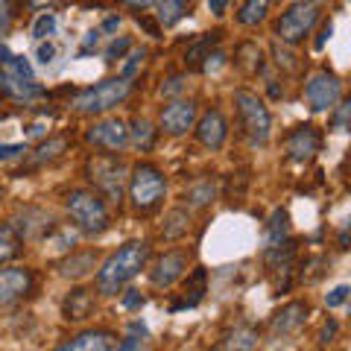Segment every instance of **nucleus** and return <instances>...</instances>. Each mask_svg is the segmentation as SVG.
<instances>
[{"label": "nucleus", "mask_w": 351, "mask_h": 351, "mask_svg": "<svg viewBox=\"0 0 351 351\" xmlns=\"http://www.w3.org/2000/svg\"><path fill=\"white\" fill-rule=\"evenodd\" d=\"M144 348V339H141L138 334H129L126 339H120V343L114 346V351H141Z\"/></svg>", "instance_id": "nucleus-38"}, {"label": "nucleus", "mask_w": 351, "mask_h": 351, "mask_svg": "<svg viewBox=\"0 0 351 351\" xmlns=\"http://www.w3.org/2000/svg\"><path fill=\"white\" fill-rule=\"evenodd\" d=\"M129 50H132V41H129L126 36H123V38H114V41L106 47V62H117V59H123Z\"/></svg>", "instance_id": "nucleus-33"}, {"label": "nucleus", "mask_w": 351, "mask_h": 351, "mask_svg": "<svg viewBox=\"0 0 351 351\" xmlns=\"http://www.w3.org/2000/svg\"><path fill=\"white\" fill-rule=\"evenodd\" d=\"M147 261H149V243H144V240H129V243H123L117 252H112V255L103 261V267L97 269V290L103 295H117L147 267Z\"/></svg>", "instance_id": "nucleus-1"}, {"label": "nucleus", "mask_w": 351, "mask_h": 351, "mask_svg": "<svg viewBox=\"0 0 351 351\" xmlns=\"http://www.w3.org/2000/svg\"><path fill=\"white\" fill-rule=\"evenodd\" d=\"M123 59H129L126 64H123V80H132L135 76V71L144 64V59H147V50H132L129 56H123Z\"/></svg>", "instance_id": "nucleus-35"}, {"label": "nucleus", "mask_w": 351, "mask_h": 351, "mask_svg": "<svg viewBox=\"0 0 351 351\" xmlns=\"http://www.w3.org/2000/svg\"><path fill=\"white\" fill-rule=\"evenodd\" d=\"M193 123H196V103L193 100H173L164 106L158 114V126L173 138H179L188 129H193Z\"/></svg>", "instance_id": "nucleus-14"}, {"label": "nucleus", "mask_w": 351, "mask_h": 351, "mask_svg": "<svg viewBox=\"0 0 351 351\" xmlns=\"http://www.w3.org/2000/svg\"><path fill=\"white\" fill-rule=\"evenodd\" d=\"M0 199H3V191H0Z\"/></svg>", "instance_id": "nucleus-49"}, {"label": "nucleus", "mask_w": 351, "mask_h": 351, "mask_svg": "<svg viewBox=\"0 0 351 351\" xmlns=\"http://www.w3.org/2000/svg\"><path fill=\"white\" fill-rule=\"evenodd\" d=\"M164 193H167V179L164 173L149 161H141L129 173V199L135 211H152L158 208Z\"/></svg>", "instance_id": "nucleus-6"}, {"label": "nucleus", "mask_w": 351, "mask_h": 351, "mask_svg": "<svg viewBox=\"0 0 351 351\" xmlns=\"http://www.w3.org/2000/svg\"><path fill=\"white\" fill-rule=\"evenodd\" d=\"M64 208L85 234H103L108 228V219H112L106 199L94 191H71L68 199H64Z\"/></svg>", "instance_id": "nucleus-7"}, {"label": "nucleus", "mask_w": 351, "mask_h": 351, "mask_svg": "<svg viewBox=\"0 0 351 351\" xmlns=\"http://www.w3.org/2000/svg\"><path fill=\"white\" fill-rule=\"evenodd\" d=\"M337 331H339V325L331 319L325 328H322V334H319V346H328V343H334V337H337Z\"/></svg>", "instance_id": "nucleus-41"}, {"label": "nucleus", "mask_w": 351, "mask_h": 351, "mask_svg": "<svg viewBox=\"0 0 351 351\" xmlns=\"http://www.w3.org/2000/svg\"><path fill=\"white\" fill-rule=\"evenodd\" d=\"M284 240H290V214L284 208H276L267 226V249L281 246Z\"/></svg>", "instance_id": "nucleus-23"}, {"label": "nucleus", "mask_w": 351, "mask_h": 351, "mask_svg": "<svg viewBox=\"0 0 351 351\" xmlns=\"http://www.w3.org/2000/svg\"><path fill=\"white\" fill-rule=\"evenodd\" d=\"M343 100V82L339 76L319 71L313 73L304 85V103L311 112H334V106Z\"/></svg>", "instance_id": "nucleus-9"}, {"label": "nucleus", "mask_w": 351, "mask_h": 351, "mask_svg": "<svg viewBox=\"0 0 351 351\" xmlns=\"http://www.w3.org/2000/svg\"><path fill=\"white\" fill-rule=\"evenodd\" d=\"M217 196H219L217 182H199V184H193V188L184 191L182 199H184L188 208H205V205H211Z\"/></svg>", "instance_id": "nucleus-24"}, {"label": "nucleus", "mask_w": 351, "mask_h": 351, "mask_svg": "<svg viewBox=\"0 0 351 351\" xmlns=\"http://www.w3.org/2000/svg\"><path fill=\"white\" fill-rule=\"evenodd\" d=\"M152 141H156V129L147 117H135L132 120V129H129V144H135L141 152L152 147Z\"/></svg>", "instance_id": "nucleus-29"}, {"label": "nucleus", "mask_w": 351, "mask_h": 351, "mask_svg": "<svg viewBox=\"0 0 351 351\" xmlns=\"http://www.w3.org/2000/svg\"><path fill=\"white\" fill-rule=\"evenodd\" d=\"M346 299H348V284H339V287H334L331 293H325V304H328V307L346 304Z\"/></svg>", "instance_id": "nucleus-37"}, {"label": "nucleus", "mask_w": 351, "mask_h": 351, "mask_svg": "<svg viewBox=\"0 0 351 351\" xmlns=\"http://www.w3.org/2000/svg\"><path fill=\"white\" fill-rule=\"evenodd\" d=\"M94 267H97V252H91V249H88V252H73V255H68L59 263V276L71 278V281H80Z\"/></svg>", "instance_id": "nucleus-19"}, {"label": "nucleus", "mask_w": 351, "mask_h": 351, "mask_svg": "<svg viewBox=\"0 0 351 351\" xmlns=\"http://www.w3.org/2000/svg\"><path fill=\"white\" fill-rule=\"evenodd\" d=\"M100 36L103 32L100 29H91V32H85V38H82V53H88V50H94L97 44H100Z\"/></svg>", "instance_id": "nucleus-42"}, {"label": "nucleus", "mask_w": 351, "mask_h": 351, "mask_svg": "<svg viewBox=\"0 0 351 351\" xmlns=\"http://www.w3.org/2000/svg\"><path fill=\"white\" fill-rule=\"evenodd\" d=\"M32 6H50V3H56V0H29Z\"/></svg>", "instance_id": "nucleus-48"}, {"label": "nucleus", "mask_w": 351, "mask_h": 351, "mask_svg": "<svg viewBox=\"0 0 351 351\" xmlns=\"http://www.w3.org/2000/svg\"><path fill=\"white\" fill-rule=\"evenodd\" d=\"M219 41V32H208V36L202 38H196L188 50H184V68H191V71H202V62L211 56V50H214V44Z\"/></svg>", "instance_id": "nucleus-20"}, {"label": "nucleus", "mask_w": 351, "mask_h": 351, "mask_svg": "<svg viewBox=\"0 0 351 351\" xmlns=\"http://www.w3.org/2000/svg\"><path fill=\"white\" fill-rule=\"evenodd\" d=\"M129 94H132V80L112 76V80H103L80 94H73L71 108L80 114H106V112H112V108H117Z\"/></svg>", "instance_id": "nucleus-2"}, {"label": "nucleus", "mask_w": 351, "mask_h": 351, "mask_svg": "<svg viewBox=\"0 0 351 351\" xmlns=\"http://www.w3.org/2000/svg\"><path fill=\"white\" fill-rule=\"evenodd\" d=\"M117 27H120V18L112 15V18H106V21H103V29H100V32H112V29H117Z\"/></svg>", "instance_id": "nucleus-47"}, {"label": "nucleus", "mask_w": 351, "mask_h": 351, "mask_svg": "<svg viewBox=\"0 0 351 351\" xmlns=\"http://www.w3.org/2000/svg\"><path fill=\"white\" fill-rule=\"evenodd\" d=\"M0 94L15 103H32L44 97V88L36 82V71L24 56H9L0 62Z\"/></svg>", "instance_id": "nucleus-4"}, {"label": "nucleus", "mask_w": 351, "mask_h": 351, "mask_svg": "<svg viewBox=\"0 0 351 351\" xmlns=\"http://www.w3.org/2000/svg\"><path fill=\"white\" fill-rule=\"evenodd\" d=\"M170 85H161V94H176V91H182L184 88V80L182 76H173V80H167Z\"/></svg>", "instance_id": "nucleus-43"}, {"label": "nucleus", "mask_w": 351, "mask_h": 351, "mask_svg": "<svg viewBox=\"0 0 351 351\" xmlns=\"http://www.w3.org/2000/svg\"><path fill=\"white\" fill-rule=\"evenodd\" d=\"M117 337L112 331H103V328H94V331H82L71 337L68 343H62L53 351H114Z\"/></svg>", "instance_id": "nucleus-17"}, {"label": "nucleus", "mask_w": 351, "mask_h": 351, "mask_svg": "<svg viewBox=\"0 0 351 351\" xmlns=\"http://www.w3.org/2000/svg\"><path fill=\"white\" fill-rule=\"evenodd\" d=\"M267 12H269V0H243V6L237 9V24L255 27L267 18Z\"/></svg>", "instance_id": "nucleus-27"}, {"label": "nucleus", "mask_w": 351, "mask_h": 351, "mask_svg": "<svg viewBox=\"0 0 351 351\" xmlns=\"http://www.w3.org/2000/svg\"><path fill=\"white\" fill-rule=\"evenodd\" d=\"M21 246H24V237H21L9 223H0V263L12 261L21 252Z\"/></svg>", "instance_id": "nucleus-28"}, {"label": "nucleus", "mask_w": 351, "mask_h": 351, "mask_svg": "<svg viewBox=\"0 0 351 351\" xmlns=\"http://www.w3.org/2000/svg\"><path fill=\"white\" fill-rule=\"evenodd\" d=\"M126 6H132V9H149V6H156L158 0H123Z\"/></svg>", "instance_id": "nucleus-46"}, {"label": "nucleus", "mask_w": 351, "mask_h": 351, "mask_svg": "<svg viewBox=\"0 0 351 351\" xmlns=\"http://www.w3.org/2000/svg\"><path fill=\"white\" fill-rule=\"evenodd\" d=\"M123 307L126 311H138V307H144V295L138 290H126L123 293Z\"/></svg>", "instance_id": "nucleus-40"}, {"label": "nucleus", "mask_w": 351, "mask_h": 351, "mask_svg": "<svg viewBox=\"0 0 351 351\" xmlns=\"http://www.w3.org/2000/svg\"><path fill=\"white\" fill-rule=\"evenodd\" d=\"M9 24H12V3H9V0H0V36H6Z\"/></svg>", "instance_id": "nucleus-39"}, {"label": "nucleus", "mask_w": 351, "mask_h": 351, "mask_svg": "<svg viewBox=\"0 0 351 351\" xmlns=\"http://www.w3.org/2000/svg\"><path fill=\"white\" fill-rule=\"evenodd\" d=\"M85 179L103 193V199L120 202L123 199V184L129 179L126 161L120 156H91L85 161Z\"/></svg>", "instance_id": "nucleus-5"}, {"label": "nucleus", "mask_w": 351, "mask_h": 351, "mask_svg": "<svg viewBox=\"0 0 351 351\" xmlns=\"http://www.w3.org/2000/svg\"><path fill=\"white\" fill-rule=\"evenodd\" d=\"M85 141L108 152H120L129 144V129L120 117H103L85 132Z\"/></svg>", "instance_id": "nucleus-12"}, {"label": "nucleus", "mask_w": 351, "mask_h": 351, "mask_svg": "<svg viewBox=\"0 0 351 351\" xmlns=\"http://www.w3.org/2000/svg\"><path fill=\"white\" fill-rule=\"evenodd\" d=\"M36 287V276L27 267H3L0 269V307L15 304L18 299Z\"/></svg>", "instance_id": "nucleus-13"}, {"label": "nucleus", "mask_w": 351, "mask_h": 351, "mask_svg": "<svg viewBox=\"0 0 351 351\" xmlns=\"http://www.w3.org/2000/svg\"><path fill=\"white\" fill-rule=\"evenodd\" d=\"M188 228H191V214L184 211V208H173V211L164 217L161 234L167 237V240H179V237L188 234Z\"/></svg>", "instance_id": "nucleus-25"}, {"label": "nucleus", "mask_w": 351, "mask_h": 351, "mask_svg": "<svg viewBox=\"0 0 351 351\" xmlns=\"http://www.w3.org/2000/svg\"><path fill=\"white\" fill-rule=\"evenodd\" d=\"M255 346H258V331L252 325H237L223 339V351H255Z\"/></svg>", "instance_id": "nucleus-22"}, {"label": "nucleus", "mask_w": 351, "mask_h": 351, "mask_svg": "<svg viewBox=\"0 0 351 351\" xmlns=\"http://www.w3.org/2000/svg\"><path fill=\"white\" fill-rule=\"evenodd\" d=\"M196 138H199V144L208 147V149H219L226 144L228 120L223 117L219 108H208V112L199 117V123H196Z\"/></svg>", "instance_id": "nucleus-16"}, {"label": "nucleus", "mask_w": 351, "mask_h": 351, "mask_svg": "<svg viewBox=\"0 0 351 351\" xmlns=\"http://www.w3.org/2000/svg\"><path fill=\"white\" fill-rule=\"evenodd\" d=\"M307 313H311V307H307V302H287L281 307V311L272 313V319H269V331L272 337H290L295 334L299 328L307 322Z\"/></svg>", "instance_id": "nucleus-15"}, {"label": "nucleus", "mask_w": 351, "mask_h": 351, "mask_svg": "<svg viewBox=\"0 0 351 351\" xmlns=\"http://www.w3.org/2000/svg\"><path fill=\"white\" fill-rule=\"evenodd\" d=\"M228 9V0H208V12L211 15H226Z\"/></svg>", "instance_id": "nucleus-44"}, {"label": "nucleus", "mask_w": 351, "mask_h": 351, "mask_svg": "<svg viewBox=\"0 0 351 351\" xmlns=\"http://www.w3.org/2000/svg\"><path fill=\"white\" fill-rule=\"evenodd\" d=\"M205 281H208V272L199 267L188 276V284H184V299L182 302H173V311H184V307H196L205 295Z\"/></svg>", "instance_id": "nucleus-21"}, {"label": "nucleus", "mask_w": 351, "mask_h": 351, "mask_svg": "<svg viewBox=\"0 0 351 351\" xmlns=\"http://www.w3.org/2000/svg\"><path fill=\"white\" fill-rule=\"evenodd\" d=\"M234 108L243 138L252 147H267L272 138V117L261 97L252 91H234Z\"/></svg>", "instance_id": "nucleus-3"}, {"label": "nucleus", "mask_w": 351, "mask_h": 351, "mask_svg": "<svg viewBox=\"0 0 351 351\" xmlns=\"http://www.w3.org/2000/svg\"><path fill=\"white\" fill-rule=\"evenodd\" d=\"M188 263H191V252L184 249H173V252H164V255L152 263L149 269V284L158 290H167L179 281L184 272H188Z\"/></svg>", "instance_id": "nucleus-11"}, {"label": "nucleus", "mask_w": 351, "mask_h": 351, "mask_svg": "<svg viewBox=\"0 0 351 351\" xmlns=\"http://www.w3.org/2000/svg\"><path fill=\"white\" fill-rule=\"evenodd\" d=\"M337 112H334V120H331V126L337 129V132H346L348 129V114H351V103L348 100H339L337 106Z\"/></svg>", "instance_id": "nucleus-34"}, {"label": "nucleus", "mask_w": 351, "mask_h": 351, "mask_svg": "<svg viewBox=\"0 0 351 351\" xmlns=\"http://www.w3.org/2000/svg\"><path fill=\"white\" fill-rule=\"evenodd\" d=\"M56 56H59L56 44H53V41H38V47H36V62L41 64V68H50V64L56 62Z\"/></svg>", "instance_id": "nucleus-32"}, {"label": "nucleus", "mask_w": 351, "mask_h": 351, "mask_svg": "<svg viewBox=\"0 0 351 351\" xmlns=\"http://www.w3.org/2000/svg\"><path fill=\"white\" fill-rule=\"evenodd\" d=\"M56 32H59L56 12H41L36 21H32V38H36V41H53Z\"/></svg>", "instance_id": "nucleus-30"}, {"label": "nucleus", "mask_w": 351, "mask_h": 351, "mask_svg": "<svg viewBox=\"0 0 351 351\" xmlns=\"http://www.w3.org/2000/svg\"><path fill=\"white\" fill-rule=\"evenodd\" d=\"M64 147H68V141L64 138H50V141H44V144L32 152V164H47V161H53V158H59L62 152H64Z\"/></svg>", "instance_id": "nucleus-31"}, {"label": "nucleus", "mask_w": 351, "mask_h": 351, "mask_svg": "<svg viewBox=\"0 0 351 351\" xmlns=\"http://www.w3.org/2000/svg\"><path fill=\"white\" fill-rule=\"evenodd\" d=\"M322 147V132L313 123H302L295 126L287 138H284V152L293 164H307L316 158V152Z\"/></svg>", "instance_id": "nucleus-10"}, {"label": "nucleus", "mask_w": 351, "mask_h": 351, "mask_svg": "<svg viewBox=\"0 0 351 351\" xmlns=\"http://www.w3.org/2000/svg\"><path fill=\"white\" fill-rule=\"evenodd\" d=\"M322 15V3L319 0H295L281 12L276 32L284 44H302L307 36H311L313 24Z\"/></svg>", "instance_id": "nucleus-8"}, {"label": "nucleus", "mask_w": 351, "mask_h": 351, "mask_svg": "<svg viewBox=\"0 0 351 351\" xmlns=\"http://www.w3.org/2000/svg\"><path fill=\"white\" fill-rule=\"evenodd\" d=\"M188 15V0H158V24L161 27H173L179 24V21Z\"/></svg>", "instance_id": "nucleus-26"}, {"label": "nucleus", "mask_w": 351, "mask_h": 351, "mask_svg": "<svg viewBox=\"0 0 351 351\" xmlns=\"http://www.w3.org/2000/svg\"><path fill=\"white\" fill-rule=\"evenodd\" d=\"M331 29H334V27H331V21H328V24L322 27V32H319V38H316V50H322V47H325V41L331 38Z\"/></svg>", "instance_id": "nucleus-45"}, {"label": "nucleus", "mask_w": 351, "mask_h": 351, "mask_svg": "<svg viewBox=\"0 0 351 351\" xmlns=\"http://www.w3.org/2000/svg\"><path fill=\"white\" fill-rule=\"evenodd\" d=\"M27 156V144H0V161H15Z\"/></svg>", "instance_id": "nucleus-36"}, {"label": "nucleus", "mask_w": 351, "mask_h": 351, "mask_svg": "<svg viewBox=\"0 0 351 351\" xmlns=\"http://www.w3.org/2000/svg\"><path fill=\"white\" fill-rule=\"evenodd\" d=\"M94 307H97L94 290L76 287V290H71L68 295H64V302H62V316H64L68 322H82V319H88V316L94 313Z\"/></svg>", "instance_id": "nucleus-18"}]
</instances>
